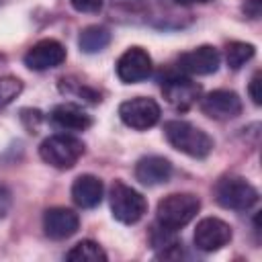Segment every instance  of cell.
Segmentation results:
<instances>
[{"label": "cell", "instance_id": "obj_1", "mask_svg": "<svg viewBox=\"0 0 262 262\" xmlns=\"http://www.w3.org/2000/svg\"><path fill=\"white\" fill-rule=\"evenodd\" d=\"M164 135L174 149H178L190 158L203 160L213 151V139L209 137V133L194 127L188 121L174 119V121L164 123Z\"/></svg>", "mask_w": 262, "mask_h": 262}, {"label": "cell", "instance_id": "obj_2", "mask_svg": "<svg viewBox=\"0 0 262 262\" xmlns=\"http://www.w3.org/2000/svg\"><path fill=\"white\" fill-rule=\"evenodd\" d=\"M199 209H201L199 196H194L190 192H174V194L164 196L158 203L156 217L162 227L178 231L196 217Z\"/></svg>", "mask_w": 262, "mask_h": 262}, {"label": "cell", "instance_id": "obj_3", "mask_svg": "<svg viewBox=\"0 0 262 262\" xmlns=\"http://www.w3.org/2000/svg\"><path fill=\"white\" fill-rule=\"evenodd\" d=\"M84 154V143L74 137V135H66V133H57L51 135L47 139L41 141L39 145V156L45 164L57 168V170H70L76 166V162L82 158Z\"/></svg>", "mask_w": 262, "mask_h": 262}, {"label": "cell", "instance_id": "obj_4", "mask_svg": "<svg viewBox=\"0 0 262 262\" xmlns=\"http://www.w3.org/2000/svg\"><path fill=\"white\" fill-rule=\"evenodd\" d=\"M215 201L223 209L248 211L258 203V190L242 176H223L213 188Z\"/></svg>", "mask_w": 262, "mask_h": 262}, {"label": "cell", "instance_id": "obj_5", "mask_svg": "<svg viewBox=\"0 0 262 262\" xmlns=\"http://www.w3.org/2000/svg\"><path fill=\"white\" fill-rule=\"evenodd\" d=\"M108 201H111V211H113V217L121 223H137L145 213H147V201L145 196L131 188L129 184L121 182V180H115L113 186H111V192H108Z\"/></svg>", "mask_w": 262, "mask_h": 262}, {"label": "cell", "instance_id": "obj_6", "mask_svg": "<svg viewBox=\"0 0 262 262\" xmlns=\"http://www.w3.org/2000/svg\"><path fill=\"white\" fill-rule=\"evenodd\" d=\"M160 104L154 98H145V96H135L131 100H125L119 106V117L121 121L137 131H145L149 127H154L160 121Z\"/></svg>", "mask_w": 262, "mask_h": 262}, {"label": "cell", "instance_id": "obj_7", "mask_svg": "<svg viewBox=\"0 0 262 262\" xmlns=\"http://www.w3.org/2000/svg\"><path fill=\"white\" fill-rule=\"evenodd\" d=\"M231 242V227L219 217H205L196 223L194 246L201 252H217Z\"/></svg>", "mask_w": 262, "mask_h": 262}, {"label": "cell", "instance_id": "obj_8", "mask_svg": "<svg viewBox=\"0 0 262 262\" xmlns=\"http://www.w3.org/2000/svg\"><path fill=\"white\" fill-rule=\"evenodd\" d=\"M117 76L125 84H137L151 76V57L141 47H129L117 61Z\"/></svg>", "mask_w": 262, "mask_h": 262}, {"label": "cell", "instance_id": "obj_9", "mask_svg": "<svg viewBox=\"0 0 262 262\" xmlns=\"http://www.w3.org/2000/svg\"><path fill=\"white\" fill-rule=\"evenodd\" d=\"M162 92L164 98L178 111L190 108L199 98H201V84L192 82L186 76H168L162 80Z\"/></svg>", "mask_w": 262, "mask_h": 262}, {"label": "cell", "instance_id": "obj_10", "mask_svg": "<svg viewBox=\"0 0 262 262\" xmlns=\"http://www.w3.org/2000/svg\"><path fill=\"white\" fill-rule=\"evenodd\" d=\"M66 61V47L55 39H41L25 53V66L35 72L57 68Z\"/></svg>", "mask_w": 262, "mask_h": 262}, {"label": "cell", "instance_id": "obj_11", "mask_svg": "<svg viewBox=\"0 0 262 262\" xmlns=\"http://www.w3.org/2000/svg\"><path fill=\"white\" fill-rule=\"evenodd\" d=\"M201 111L215 121L235 119L242 113V98L233 90H213L201 98Z\"/></svg>", "mask_w": 262, "mask_h": 262}, {"label": "cell", "instance_id": "obj_12", "mask_svg": "<svg viewBox=\"0 0 262 262\" xmlns=\"http://www.w3.org/2000/svg\"><path fill=\"white\" fill-rule=\"evenodd\" d=\"M219 61H221V55L213 45H201L178 57V70L194 76H209L217 72Z\"/></svg>", "mask_w": 262, "mask_h": 262}, {"label": "cell", "instance_id": "obj_13", "mask_svg": "<svg viewBox=\"0 0 262 262\" xmlns=\"http://www.w3.org/2000/svg\"><path fill=\"white\" fill-rule=\"evenodd\" d=\"M80 217L72 209L66 207H51L43 215V229L45 235L51 239H66L78 231Z\"/></svg>", "mask_w": 262, "mask_h": 262}, {"label": "cell", "instance_id": "obj_14", "mask_svg": "<svg viewBox=\"0 0 262 262\" xmlns=\"http://www.w3.org/2000/svg\"><path fill=\"white\" fill-rule=\"evenodd\" d=\"M170 176H172V164L162 156H145L135 164V178L145 186L168 182Z\"/></svg>", "mask_w": 262, "mask_h": 262}, {"label": "cell", "instance_id": "obj_15", "mask_svg": "<svg viewBox=\"0 0 262 262\" xmlns=\"http://www.w3.org/2000/svg\"><path fill=\"white\" fill-rule=\"evenodd\" d=\"M104 196V184L92 174H82L72 184V199L82 209H94Z\"/></svg>", "mask_w": 262, "mask_h": 262}, {"label": "cell", "instance_id": "obj_16", "mask_svg": "<svg viewBox=\"0 0 262 262\" xmlns=\"http://www.w3.org/2000/svg\"><path fill=\"white\" fill-rule=\"evenodd\" d=\"M51 121L66 131H86L92 125L90 115H86L76 104H57L51 111Z\"/></svg>", "mask_w": 262, "mask_h": 262}, {"label": "cell", "instance_id": "obj_17", "mask_svg": "<svg viewBox=\"0 0 262 262\" xmlns=\"http://www.w3.org/2000/svg\"><path fill=\"white\" fill-rule=\"evenodd\" d=\"M111 43V31L104 29V27H98V25H92V27H86L80 37H78V45L84 53H96V51H102L106 45Z\"/></svg>", "mask_w": 262, "mask_h": 262}, {"label": "cell", "instance_id": "obj_18", "mask_svg": "<svg viewBox=\"0 0 262 262\" xmlns=\"http://www.w3.org/2000/svg\"><path fill=\"white\" fill-rule=\"evenodd\" d=\"M66 260H70V262H106V252L96 242L82 239L66 254Z\"/></svg>", "mask_w": 262, "mask_h": 262}, {"label": "cell", "instance_id": "obj_19", "mask_svg": "<svg viewBox=\"0 0 262 262\" xmlns=\"http://www.w3.org/2000/svg\"><path fill=\"white\" fill-rule=\"evenodd\" d=\"M256 53V47L252 43H244V41H231L225 47V59L227 66L231 70H239L246 61H250Z\"/></svg>", "mask_w": 262, "mask_h": 262}, {"label": "cell", "instance_id": "obj_20", "mask_svg": "<svg viewBox=\"0 0 262 262\" xmlns=\"http://www.w3.org/2000/svg\"><path fill=\"white\" fill-rule=\"evenodd\" d=\"M23 92V82L12 76L0 78V111L6 108L18 94Z\"/></svg>", "mask_w": 262, "mask_h": 262}, {"label": "cell", "instance_id": "obj_21", "mask_svg": "<svg viewBox=\"0 0 262 262\" xmlns=\"http://www.w3.org/2000/svg\"><path fill=\"white\" fill-rule=\"evenodd\" d=\"M59 88L61 92H68V94H74V96H80V98H86L90 102H100V94L96 90H92L90 86H84L80 82H72V80H61L59 82Z\"/></svg>", "mask_w": 262, "mask_h": 262}, {"label": "cell", "instance_id": "obj_22", "mask_svg": "<svg viewBox=\"0 0 262 262\" xmlns=\"http://www.w3.org/2000/svg\"><path fill=\"white\" fill-rule=\"evenodd\" d=\"M104 0H70V4L78 10V12H98L102 8Z\"/></svg>", "mask_w": 262, "mask_h": 262}, {"label": "cell", "instance_id": "obj_23", "mask_svg": "<svg viewBox=\"0 0 262 262\" xmlns=\"http://www.w3.org/2000/svg\"><path fill=\"white\" fill-rule=\"evenodd\" d=\"M260 86H262V74L256 72L250 80V86H248V92H250V98L254 104H262V92H260Z\"/></svg>", "mask_w": 262, "mask_h": 262}, {"label": "cell", "instance_id": "obj_24", "mask_svg": "<svg viewBox=\"0 0 262 262\" xmlns=\"http://www.w3.org/2000/svg\"><path fill=\"white\" fill-rule=\"evenodd\" d=\"M244 12L250 18H258L262 12V0H244Z\"/></svg>", "mask_w": 262, "mask_h": 262}, {"label": "cell", "instance_id": "obj_25", "mask_svg": "<svg viewBox=\"0 0 262 262\" xmlns=\"http://www.w3.org/2000/svg\"><path fill=\"white\" fill-rule=\"evenodd\" d=\"M176 4H182V6H188V4H207V2H213V0H174Z\"/></svg>", "mask_w": 262, "mask_h": 262}]
</instances>
